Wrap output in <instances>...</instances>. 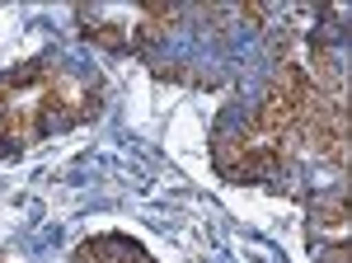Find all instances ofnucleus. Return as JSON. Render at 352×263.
I'll return each instance as SVG.
<instances>
[{"label": "nucleus", "instance_id": "obj_1", "mask_svg": "<svg viewBox=\"0 0 352 263\" xmlns=\"http://www.w3.org/2000/svg\"><path fill=\"white\" fill-rule=\"evenodd\" d=\"M305 156L348 165V108L343 80L329 56L282 52L268 94L244 113H221L212 132V160L221 179L277 184L292 193V174Z\"/></svg>", "mask_w": 352, "mask_h": 263}, {"label": "nucleus", "instance_id": "obj_2", "mask_svg": "<svg viewBox=\"0 0 352 263\" xmlns=\"http://www.w3.org/2000/svg\"><path fill=\"white\" fill-rule=\"evenodd\" d=\"M109 80L66 52H38L0 71V160H19L43 141L85 127L104 113Z\"/></svg>", "mask_w": 352, "mask_h": 263}, {"label": "nucleus", "instance_id": "obj_3", "mask_svg": "<svg viewBox=\"0 0 352 263\" xmlns=\"http://www.w3.org/2000/svg\"><path fill=\"white\" fill-rule=\"evenodd\" d=\"M305 249L315 263H348V184L343 179L305 198Z\"/></svg>", "mask_w": 352, "mask_h": 263}, {"label": "nucleus", "instance_id": "obj_4", "mask_svg": "<svg viewBox=\"0 0 352 263\" xmlns=\"http://www.w3.org/2000/svg\"><path fill=\"white\" fill-rule=\"evenodd\" d=\"M71 263H155V254L122 231H99L71 249Z\"/></svg>", "mask_w": 352, "mask_h": 263}]
</instances>
